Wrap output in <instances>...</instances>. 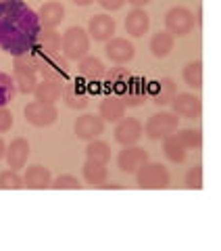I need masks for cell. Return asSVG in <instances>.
Segmentation results:
<instances>
[{
	"label": "cell",
	"instance_id": "obj_1",
	"mask_svg": "<svg viewBox=\"0 0 221 251\" xmlns=\"http://www.w3.org/2000/svg\"><path fill=\"white\" fill-rule=\"evenodd\" d=\"M42 23L23 0H0V50L23 54L38 44Z\"/></svg>",
	"mask_w": 221,
	"mask_h": 251
},
{
	"label": "cell",
	"instance_id": "obj_2",
	"mask_svg": "<svg viewBox=\"0 0 221 251\" xmlns=\"http://www.w3.org/2000/svg\"><path fill=\"white\" fill-rule=\"evenodd\" d=\"M61 49L65 59L82 61L90 50V34L82 27H69L61 38Z\"/></svg>",
	"mask_w": 221,
	"mask_h": 251
},
{
	"label": "cell",
	"instance_id": "obj_3",
	"mask_svg": "<svg viewBox=\"0 0 221 251\" xmlns=\"http://www.w3.org/2000/svg\"><path fill=\"white\" fill-rule=\"evenodd\" d=\"M177 128H179L177 113L161 111V113H155V115L148 117V122L144 126V132H146L148 138L161 140V138H167L169 134H176Z\"/></svg>",
	"mask_w": 221,
	"mask_h": 251
},
{
	"label": "cell",
	"instance_id": "obj_4",
	"mask_svg": "<svg viewBox=\"0 0 221 251\" xmlns=\"http://www.w3.org/2000/svg\"><path fill=\"white\" fill-rule=\"evenodd\" d=\"M136 182L140 188L146 191H159V188H167L169 186V172L165 170L161 163H144L138 172H136Z\"/></svg>",
	"mask_w": 221,
	"mask_h": 251
},
{
	"label": "cell",
	"instance_id": "obj_5",
	"mask_svg": "<svg viewBox=\"0 0 221 251\" xmlns=\"http://www.w3.org/2000/svg\"><path fill=\"white\" fill-rule=\"evenodd\" d=\"M194 13L186 6H173V9L165 15V27L173 38H181V36H188L190 31L194 29Z\"/></svg>",
	"mask_w": 221,
	"mask_h": 251
},
{
	"label": "cell",
	"instance_id": "obj_6",
	"mask_svg": "<svg viewBox=\"0 0 221 251\" xmlns=\"http://www.w3.org/2000/svg\"><path fill=\"white\" fill-rule=\"evenodd\" d=\"M90 88L88 82L84 77H73V80H67L65 88H63V99H65L67 107L71 109H86L90 103Z\"/></svg>",
	"mask_w": 221,
	"mask_h": 251
},
{
	"label": "cell",
	"instance_id": "obj_7",
	"mask_svg": "<svg viewBox=\"0 0 221 251\" xmlns=\"http://www.w3.org/2000/svg\"><path fill=\"white\" fill-rule=\"evenodd\" d=\"M38 74L42 75V80H54L65 84L69 80V59L61 57V54H48L42 59Z\"/></svg>",
	"mask_w": 221,
	"mask_h": 251
},
{
	"label": "cell",
	"instance_id": "obj_8",
	"mask_svg": "<svg viewBox=\"0 0 221 251\" xmlns=\"http://www.w3.org/2000/svg\"><path fill=\"white\" fill-rule=\"evenodd\" d=\"M25 122H29L31 126H38V128H46V126H52L57 122L59 111L57 107L50 103H42V100H34L25 107Z\"/></svg>",
	"mask_w": 221,
	"mask_h": 251
},
{
	"label": "cell",
	"instance_id": "obj_9",
	"mask_svg": "<svg viewBox=\"0 0 221 251\" xmlns=\"http://www.w3.org/2000/svg\"><path fill=\"white\" fill-rule=\"evenodd\" d=\"M130 80H132V74L125 67H110L107 69L105 77H102V92L107 97L109 94H115V97L123 99L125 90L130 86Z\"/></svg>",
	"mask_w": 221,
	"mask_h": 251
},
{
	"label": "cell",
	"instance_id": "obj_10",
	"mask_svg": "<svg viewBox=\"0 0 221 251\" xmlns=\"http://www.w3.org/2000/svg\"><path fill=\"white\" fill-rule=\"evenodd\" d=\"M77 138L82 140H94L98 138L102 132H105V120L100 115H94V113H86L82 117L75 120V126H73Z\"/></svg>",
	"mask_w": 221,
	"mask_h": 251
},
{
	"label": "cell",
	"instance_id": "obj_11",
	"mask_svg": "<svg viewBox=\"0 0 221 251\" xmlns=\"http://www.w3.org/2000/svg\"><path fill=\"white\" fill-rule=\"evenodd\" d=\"M144 134V126H142L138 120L133 117H123L121 122H117V128H115V140L123 147H130V145H136L138 140Z\"/></svg>",
	"mask_w": 221,
	"mask_h": 251
},
{
	"label": "cell",
	"instance_id": "obj_12",
	"mask_svg": "<svg viewBox=\"0 0 221 251\" xmlns=\"http://www.w3.org/2000/svg\"><path fill=\"white\" fill-rule=\"evenodd\" d=\"M148 97L159 107L173 103V99H176V82L171 77H161V80L148 82Z\"/></svg>",
	"mask_w": 221,
	"mask_h": 251
},
{
	"label": "cell",
	"instance_id": "obj_13",
	"mask_svg": "<svg viewBox=\"0 0 221 251\" xmlns=\"http://www.w3.org/2000/svg\"><path fill=\"white\" fill-rule=\"evenodd\" d=\"M148 161V153L144 151V149L140 147H125L123 151L119 153V157H117V166H119L121 172H128V174H133V172H138L144 163Z\"/></svg>",
	"mask_w": 221,
	"mask_h": 251
},
{
	"label": "cell",
	"instance_id": "obj_14",
	"mask_svg": "<svg viewBox=\"0 0 221 251\" xmlns=\"http://www.w3.org/2000/svg\"><path fill=\"white\" fill-rule=\"evenodd\" d=\"M173 111H176L177 115H181V117L194 120V117L200 115L202 103H200V99L192 92H179V94H176V99H173Z\"/></svg>",
	"mask_w": 221,
	"mask_h": 251
},
{
	"label": "cell",
	"instance_id": "obj_15",
	"mask_svg": "<svg viewBox=\"0 0 221 251\" xmlns=\"http://www.w3.org/2000/svg\"><path fill=\"white\" fill-rule=\"evenodd\" d=\"M107 57L117 63V65H123V63H130L133 59V54H136V49H133V44L130 40H125V38H110L107 42Z\"/></svg>",
	"mask_w": 221,
	"mask_h": 251
},
{
	"label": "cell",
	"instance_id": "obj_16",
	"mask_svg": "<svg viewBox=\"0 0 221 251\" xmlns=\"http://www.w3.org/2000/svg\"><path fill=\"white\" fill-rule=\"evenodd\" d=\"M88 34L96 42H109L115 34V21L109 15H94L88 23Z\"/></svg>",
	"mask_w": 221,
	"mask_h": 251
},
{
	"label": "cell",
	"instance_id": "obj_17",
	"mask_svg": "<svg viewBox=\"0 0 221 251\" xmlns=\"http://www.w3.org/2000/svg\"><path fill=\"white\" fill-rule=\"evenodd\" d=\"M146 97H148V80L142 75H132L128 90H125L123 99H121L125 107H140Z\"/></svg>",
	"mask_w": 221,
	"mask_h": 251
},
{
	"label": "cell",
	"instance_id": "obj_18",
	"mask_svg": "<svg viewBox=\"0 0 221 251\" xmlns=\"http://www.w3.org/2000/svg\"><path fill=\"white\" fill-rule=\"evenodd\" d=\"M27 157H29V143L25 138H15L11 140V145L6 147V163H9L11 170H21L25 168L27 163Z\"/></svg>",
	"mask_w": 221,
	"mask_h": 251
},
{
	"label": "cell",
	"instance_id": "obj_19",
	"mask_svg": "<svg viewBox=\"0 0 221 251\" xmlns=\"http://www.w3.org/2000/svg\"><path fill=\"white\" fill-rule=\"evenodd\" d=\"M98 115L102 117L105 122H121L125 117V103L115 97V94H109V97H105L100 100V107H98Z\"/></svg>",
	"mask_w": 221,
	"mask_h": 251
},
{
	"label": "cell",
	"instance_id": "obj_20",
	"mask_svg": "<svg viewBox=\"0 0 221 251\" xmlns=\"http://www.w3.org/2000/svg\"><path fill=\"white\" fill-rule=\"evenodd\" d=\"M148 27H151V15L144 9L133 6V11H130L128 17H125V31L138 38V36H144Z\"/></svg>",
	"mask_w": 221,
	"mask_h": 251
},
{
	"label": "cell",
	"instance_id": "obj_21",
	"mask_svg": "<svg viewBox=\"0 0 221 251\" xmlns=\"http://www.w3.org/2000/svg\"><path fill=\"white\" fill-rule=\"evenodd\" d=\"M38 19H40L42 27L54 29L57 25H61L63 19H65V6L61 2H46L40 6V11H38Z\"/></svg>",
	"mask_w": 221,
	"mask_h": 251
},
{
	"label": "cell",
	"instance_id": "obj_22",
	"mask_svg": "<svg viewBox=\"0 0 221 251\" xmlns=\"http://www.w3.org/2000/svg\"><path fill=\"white\" fill-rule=\"evenodd\" d=\"M105 74H107V67L98 57L86 54V57L80 61V75L86 82H102Z\"/></svg>",
	"mask_w": 221,
	"mask_h": 251
},
{
	"label": "cell",
	"instance_id": "obj_23",
	"mask_svg": "<svg viewBox=\"0 0 221 251\" xmlns=\"http://www.w3.org/2000/svg\"><path fill=\"white\" fill-rule=\"evenodd\" d=\"M23 180H25V186L34 188V191H42V188H48L52 184L50 170L44 168V166H31V168H27Z\"/></svg>",
	"mask_w": 221,
	"mask_h": 251
},
{
	"label": "cell",
	"instance_id": "obj_24",
	"mask_svg": "<svg viewBox=\"0 0 221 251\" xmlns=\"http://www.w3.org/2000/svg\"><path fill=\"white\" fill-rule=\"evenodd\" d=\"M61 94H63V84L61 82H54V80H42V82H38L36 90H34L36 100L50 103V105L57 103V100L61 99Z\"/></svg>",
	"mask_w": 221,
	"mask_h": 251
},
{
	"label": "cell",
	"instance_id": "obj_25",
	"mask_svg": "<svg viewBox=\"0 0 221 251\" xmlns=\"http://www.w3.org/2000/svg\"><path fill=\"white\" fill-rule=\"evenodd\" d=\"M38 50H42L44 54H59L61 50V36L50 27H42L40 36H38Z\"/></svg>",
	"mask_w": 221,
	"mask_h": 251
},
{
	"label": "cell",
	"instance_id": "obj_26",
	"mask_svg": "<svg viewBox=\"0 0 221 251\" xmlns=\"http://www.w3.org/2000/svg\"><path fill=\"white\" fill-rule=\"evenodd\" d=\"M107 176H109L107 163H100V161H94V159H88L84 163V178L88 184L100 186L102 182H107Z\"/></svg>",
	"mask_w": 221,
	"mask_h": 251
},
{
	"label": "cell",
	"instance_id": "obj_27",
	"mask_svg": "<svg viewBox=\"0 0 221 251\" xmlns=\"http://www.w3.org/2000/svg\"><path fill=\"white\" fill-rule=\"evenodd\" d=\"M163 151L167 155V159L173 163H181L186 159V147L177 134H169L167 138H163Z\"/></svg>",
	"mask_w": 221,
	"mask_h": 251
},
{
	"label": "cell",
	"instance_id": "obj_28",
	"mask_svg": "<svg viewBox=\"0 0 221 251\" xmlns=\"http://www.w3.org/2000/svg\"><path fill=\"white\" fill-rule=\"evenodd\" d=\"M173 50V36L169 31H156L151 38V52L156 59H163Z\"/></svg>",
	"mask_w": 221,
	"mask_h": 251
},
{
	"label": "cell",
	"instance_id": "obj_29",
	"mask_svg": "<svg viewBox=\"0 0 221 251\" xmlns=\"http://www.w3.org/2000/svg\"><path fill=\"white\" fill-rule=\"evenodd\" d=\"M13 80H15V86H17L19 92L34 94L36 86H38V74L36 72H27V69H17V67H15Z\"/></svg>",
	"mask_w": 221,
	"mask_h": 251
},
{
	"label": "cell",
	"instance_id": "obj_30",
	"mask_svg": "<svg viewBox=\"0 0 221 251\" xmlns=\"http://www.w3.org/2000/svg\"><path fill=\"white\" fill-rule=\"evenodd\" d=\"M181 77H184V82L188 86H192L194 90H200L202 88V63L200 61L188 63V65L184 67V74H181Z\"/></svg>",
	"mask_w": 221,
	"mask_h": 251
},
{
	"label": "cell",
	"instance_id": "obj_31",
	"mask_svg": "<svg viewBox=\"0 0 221 251\" xmlns=\"http://www.w3.org/2000/svg\"><path fill=\"white\" fill-rule=\"evenodd\" d=\"M86 155L88 159H94V161H100V163H107L110 159V147L102 140H90L88 147H86Z\"/></svg>",
	"mask_w": 221,
	"mask_h": 251
},
{
	"label": "cell",
	"instance_id": "obj_32",
	"mask_svg": "<svg viewBox=\"0 0 221 251\" xmlns=\"http://www.w3.org/2000/svg\"><path fill=\"white\" fill-rule=\"evenodd\" d=\"M15 94H17V86H15V80H13L9 74L0 72V107L9 105L11 100L15 99Z\"/></svg>",
	"mask_w": 221,
	"mask_h": 251
},
{
	"label": "cell",
	"instance_id": "obj_33",
	"mask_svg": "<svg viewBox=\"0 0 221 251\" xmlns=\"http://www.w3.org/2000/svg\"><path fill=\"white\" fill-rule=\"evenodd\" d=\"M23 186H25V180L17 174V170L0 172V188H2V191H19Z\"/></svg>",
	"mask_w": 221,
	"mask_h": 251
},
{
	"label": "cell",
	"instance_id": "obj_34",
	"mask_svg": "<svg viewBox=\"0 0 221 251\" xmlns=\"http://www.w3.org/2000/svg\"><path fill=\"white\" fill-rule=\"evenodd\" d=\"M50 188H57V191H80L82 184H80V180H77L75 176L63 174V176H59V178L52 180Z\"/></svg>",
	"mask_w": 221,
	"mask_h": 251
},
{
	"label": "cell",
	"instance_id": "obj_35",
	"mask_svg": "<svg viewBox=\"0 0 221 251\" xmlns=\"http://www.w3.org/2000/svg\"><path fill=\"white\" fill-rule=\"evenodd\" d=\"M177 136H179L181 143H184L186 149H200L202 147V134H200V130L188 128V130H181Z\"/></svg>",
	"mask_w": 221,
	"mask_h": 251
},
{
	"label": "cell",
	"instance_id": "obj_36",
	"mask_svg": "<svg viewBox=\"0 0 221 251\" xmlns=\"http://www.w3.org/2000/svg\"><path fill=\"white\" fill-rule=\"evenodd\" d=\"M184 182H186V188H190V191H199V188H202V166H194L186 174Z\"/></svg>",
	"mask_w": 221,
	"mask_h": 251
},
{
	"label": "cell",
	"instance_id": "obj_37",
	"mask_svg": "<svg viewBox=\"0 0 221 251\" xmlns=\"http://www.w3.org/2000/svg\"><path fill=\"white\" fill-rule=\"evenodd\" d=\"M13 128V113L6 107H0V132H9Z\"/></svg>",
	"mask_w": 221,
	"mask_h": 251
},
{
	"label": "cell",
	"instance_id": "obj_38",
	"mask_svg": "<svg viewBox=\"0 0 221 251\" xmlns=\"http://www.w3.org/2000/svg\"><path fill=\"white\" fill-rule=\"evenodd\" d=\"M102 9H107V11H119L125 0H98Z\"/></svg>",
	"mask_w": 221,
	"mask_h": 251
},
{
	"label": "cell",
	"instance_id": "obj_39",
	"mask_svg": "<svg viewBox=\"0 0 221 251\" xmlns=\"http://www.w3.org/2000/svg\"><path fill=\"white\" fill-rule=\"evenodd\" d=\"M130 4H133V6H138V9H142V6H146L148 2H153V0H128Z\"/></svg>",
	"mask_w": 221,
	"mask_h": 251
},
{
	"label": "cell",
	"instance_id": "obj_40",
	"mask_svg": "<svg viewBox=\"0 0 221 251\" xmlns=\"http://www.w3.org/2000/svg\"><path fill=\"white\" fill-rule=\"evenodd\" d=\"M100 188H102V191H109V188H123V186L121 184H115V182H102Z\"/></svg>",
	"mask_w": 221,
	"mask_h": 251
},
{
	"label": "cell",
	"instance_id": "obj_41",
	"mask_svg": "<svg viewBox=\"0 0 221 251\" xmlns=\"http://www.w3.org/2000/svg\"><path fill=\"white\" fill-rule=\"evenodd\" d=\"M4 155H6V145H4V140L0 138V159H2Z\"/></svg>",
	"mask_w": 221,
	"mask_h": 251
},
{
	"label": "cell",
	"instance_id": "obj_42",
	"mask_svg": "<svg viewBox=\"0 0 221 251\" xmlns=\"http://www.w3.org/2000/svg\"><path fill=\"white\" fill-rule=\"evenodd\" d=\"M73 2H75L77 6H88V4L94 2V0H73Z\"/></svg>",
	"mask_w": 221,
	"mask_h": 251
}]
</instances>
